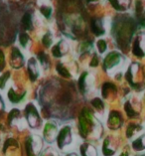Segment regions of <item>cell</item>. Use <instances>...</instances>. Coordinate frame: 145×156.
<instances>
[{
	"label": "cell",
	"mask_w": 145,
	"mask_h": 156,
	"mask_svg": "<svg viewBox=\"0 0 145 156\" xmlns=\"http://www.w3.org/2000/svg\"><path fill=\"white\" fill-rule=\"evenodd\" d=\"M28 74L30 80L32 82H35L39 77V69H38V64L35 59H30L28 62Z\"/></svg>",
	"instance_id": "2e32d148"
},
{
	"label": "cell",
	"mask_w": 145,
	"mask_h": 156,
	"mask_svg": "<svg viewBox=\"0 0 145 156\" xmlns=\"http://www.w3.org/2000/svg\"><path fill=\"white\" fill-rule=\"evenodd\" d=\"M61 46H62V42L58 43L52 49V54L54 57H56V58H60V57H62L64 54V52L62 51V49H61Z\"/></svg>",
	"instance_id": "cb8c5ba5"
},
{
	"label": "cell",
	"mask_w": 145,
	"mask_h": 156,
	"mask_svg": "<svg viewBox=\"0 0 145 156\" xmlns=\"http://www.w3.org/2000/svg\"><path fill=\"white\" fill-rule=\"evenodd\" d=\"M26 156H40L44 146V139L38 134H30L25 140Z\"/></svg>",
	"instance_id": "8992f818"
},
{
	"label": "cell",
	"mask_w": 145,
	"mask_h": 156,
	"mask_svg": "<svg viewBox=\"0 0 145 156\" xmlns=\"http://www.w3.org/2000/svg\"><path fill=\"white\" fill-rule=\"evenodd\" d=\"M79 132L83 139L90 143L98 141L102 137L104 126L91 108H83L82 109L79 116Z\"/></svg>",
	"instance_id": "7a4b0ae2"
},
{
	"label": "cell",
	"mask_w": 145,
	"mask_h": 156,
	"mask_svg": "<svg viewBox=\"0 0 145 156\" xmlns=\"http://www.w3.org/2000/svg\"><path fill=\"white\" fill-rule=\"evenodd\" d=\"M9 78H10L9 72H6L5 74L1 75V77H0V90H4L5 89L7 83H8Z\"/></svg>",
	"instance_id": "d4e9b609"
},
{
	"label": "cell",
	"mask_w": 145,
	"mask_h": 156,
	"mask_svg": "<svg viewBox=\"0 0 145 156\" xmlns=\"http://www.w3.org/2000/svg\"><path fill=\"white\" fill-rule=\"evenodd\" d=\"M131 148L135 152L145 151V133L140 134L138 137H136L131 143Z\"/></svg>",
	"instance_id": "e0dca14e"
},
{
	"label": "cell",
	"mask_w": 145,
	"mask_h": 156,
	"mask_svg": "<svg viewBox=\"0 0 145 156\" xmlns=\"http://www.w3.org/2000/svg\"><path fill=\"white\" fill-rule=\"evenodd\" d=\"M91 31L97 36H101L104 33V30L101 28V22L97 19H94L91 22Z\"/></svg>",
	"instance_id": "44dd1931"
},
{
	"label": "cell",
	"mask_w": 145,
	"mask_h": 156,
	"mask_svg": "<svg viewBox=\"0 0 145 156\" xmlns=\"http://www.w3.org/2000/svg\"><path fill=\"white\" fill-rule=\"evenodd\" d=\"M90 104L91 105H93V108H94V112L97 115H104V108H105V105H104V102L102 101L101 98H94L93 100H91L90 101Z\"/></svg>",
	"instance_id": "ac0fdd59"
},
{
	"label": "cell",
	"mask_w": 145,
	"mask_h": 156,
	"mask_svg": "<svg viewBox=\"0 0 145 156\" xmlns=\"http://www.w3.org/2000/svg\"><path fill=\"white\" fill-rule=\"evenodd\" d=\"M40 156H59V154L53 147H47L44 151H42Z\"/></svg>",
	"instance_id": "484cf974"
},
{
	"label": "cell",
	"mask_w": 145,
	"mask_h": 156,
	"mask_svg": "<svg viewBox=\"0 0 145 156\" xmlns=\"http://www.w3.org/2000/svg\"><path fill=\"white\" fill-rule=\"evenodd\" d=\"M38 100L44 110L48 112L49 116L55 119H69L72 116L68 109L72 102L74 104V90H60L52 83H48L43 87L42 90H40Z\"/></svg>",
	"instance_id": "6da1fadb"
},
{
	"label": "cell",
	"mask_w": 145,
	"mask_h": 156,
	"mask_svg": "<svg viewBox=\"0 0 145 156\" xmlns=\"http://www.w3.org/2000/svg\"><path fill=\"white\" fill-rule=\"evenodd\" d=\"M24 117L26 122L29 125V127L35 130H40L43 125V119H42L39 110L37 109L36 105L33 102H28L24 108Z\"/></svg>",
	"instance_id": "277c9868"
},
{
	"label": "cell",
	"mask_w": 145,
	"mask_h": 156,
	"mask_svg": "<svg viewBox=\"0 0 145 156\" xmlns=\"http://www.w3.org/2000/svg\"><path fill=\"white\" fill-rule=\"evenodd\" d=\"M80 156H98V151L93 143L83 142L79 147Z\"/></svg>",
	"instance_id": "5bb4252c"
},
{
	"label": "cell",
	"mask_w": 145,
	"mask_h": 156,
	"mask_svg": "<svg viewBox=\"0 0 145 156\" xmlns=\"http://www.w3.org/2000/svg\"><path fill=\"white\" fill-rule=\"evenodd\" d=\"M41 13L43 14L45 17L49 18L51 16L52 9L50 8V7H41Z\"/></svg>",
	"instance_id": "4dcf8cb0"
},
{
	"label": "cell",
	"mask_w": 145,
	"mask_h": 156,
	"mask_svg": "<svg viewBox=\"0 0 145 156\" xmlns=\"http://www.w3.org/2000/svg\"><path fill=\"white\" fill-rule=\"evenodd\" d=\"M3 154L4 156H19L20 155V149H19L18 142L13 138L8 139L5 142L4 148H3Z\"/></svg>",
	"instance_id": "7c38bea8"
},
{
	"label": "cell",
	"mask_w": 145,
	"mask_h": 156,
	"mask_svg": "<svg viewBox=\"0 0 145 156\" xmlns=\"http://www.w3.org/2000/svg\"><path fill=\"white\" fill-rule=\"evenodd\" d=\"M80 93L85 98H89V100H93L95 98V89H94V79L91 75L89 73H83L81 77L79 79L78 82Z\"/></svg>",
	"instance_id": "5b68a950"
},
{
	"label": "cell",
	"mask_w": 145,
	"mask_h": 156,
	"mask_svg": "<svg viewBox=\"0 0 145 156\" xmlns=\"http://www.w3.org/2000/svg\"><path fill=\"white\" fill-rule=\"evenodd\" d=\"M119 147V138L115 135H108L104 140L101 151L104 156H113Z\"/></svg>",
	"instance_id": "ba28073f"
},
{
	"label": "cell",
	"mask_w": 145,
	"mask_h": 156,
	"mask_svg": "<svg viewBox=\"0 0 145 156\" xmlns=\"http://www.w3.org/2000/svg\"><path fill=\"white\" fill-rule=\"evenodd\" d=\"M26 97V90H15L14 87L11 89L7 92V98H8L9 101L12 105H16L21 102Z\"/></svg>",
	"instance_id": "9a60e30c"
},
{
	"label": "cell",
	"mask_w": 145,
	"mask_h": 156,
	"mask_svg": "<svg viewBox=\"0 0 145 156\" xmlns=\"http://www.w3.org/2000/svg\"><path fill=\"white\" fill-rule=\"evenodd\" d=\"M22 24L24 26L25 29L27 30H30L32 27V20H31V16H30V14L26 13L24 16L22 18Z\"/></svg>",
	"instance_id": "603a6c76"
},
{
	"label": "cell",
	"mask_w": 145,
	"mask_h": 156,
	"mask_svg": "<svg viewBox=\"0 0 145 156\" xmlns=\"http://www.w3.org/2000/svg\"><path fill=\"white\" fill-rule=\"evenodd\" d=\"M97 65H98V58L97 55H94L93 60H91V62H90V67H97Z\"/></svg>",
	"instance_id": "d590c367"
},
{
	"label": "cell",
	"mask_w": 145,
	"mask_h": 156,
	"mask_svg": "<svg viewBox=\"0 0 145 156\" xmlns=\"http://www.w3.org/2000/svg\"><path fill=\"white\" fill-rule=\"evenodd\" d=\"M135 156H145V153H141V154H137Z\"/></svg>",
	"instance_id": "f35d334b"
},
{
	"label": "cell",
	"mask_w": 145,
	"mask_h": 156,
	"mask_svg": "<svg viewBox=\"0 0 145 156\" xmlns=\"http://www.w3.org/2000/svg\"><path fill=\"white\" fill-rule=\"evenodd\" d=\"M120 60H121V55H119L118 53H115V52L110 53L104 60V68L108 72H109V70H111V69L113 70L114 68L119 64Z\"/></svg>",
	"instance_id": "4fadbf2b"
},
{
	"label": "cell",
	"mask_w": 145,
	"mask_h": 156,
	"mask_svg": "<svg viewBox=\"0 0 145 156\" xmlns=\"http://www.w3.org/2000/svg\"><path fill=\"white\" fill-rule=\"evenodd\" d=\"M124 108L129 117H134L138 115L141 112V101L138 98L130 97L125 102Z\"/></svg>",
	"instance_id": "30bf717a"
},
{
	"label": "cell",
	"mask_w": 145,
	"mask_h": 156,
	"mask_svg": "<svg viewBox=\"0 0 145 156\" xmlns=\"http://www.w3.org/2000/svg\"><path fill=\"white\" fill-rule=\"evenodd\" d=\"M11 58H12V60H11V65H12L13 68L18 69V68H21L23 66V63H24L23 62V57L18 49H16V48L13 49Z\"/></svg>",
	"instance_id": "ffe728a7"
},
{
	"label": "cell",
	"mask_w": 145,
	"mask_h": 156,
	"mask_svg": "<svg viewBox=\"0 0 145 156\" xmlns=\"http://www.w3.org/2000/svg\"><path fill=\"white\" fill-rule=\"evenodd\" d=\"M4 110H5V104H4V101H3L2 97L0 96V116L4 112Z\"/></svg>",
	"instance_id": "836d02e7"
},
{
	"label": "cell",
	"mask_w": 145,
	"mask_h": 156,
	"mask_svg": "<svg viewBox=\"0 0 145 156\" xmlns=\"http://www.w3.org/2000/svg\"><path fill=\"white\" fill-rule=\"evenodd\" d=\"M4 54L0 51V72H1V70L4 68Z\"/></svg>",
	"instance_id": "e575fe53"
},
{
	"label": "cell",
	"mask_w": 145,
	"mask_h": 156,
	"mask_svg": "<svg viewBox=\"0 0 145 156\" xmlns=\"http://www.w3.org/2000/svg\"><path fill=\"white\" fill-rule=\"evenodd\" d=\"M87 1H94V0H87Z\"/></svg>",
	"instance_id": "ab89813d"
},
{
	"label": "cell",
	"mask_w": 145,
	"mask_h": 156,
	"mask_svg": "<svg viewBox=\"0 0 145 156\" xmlns=\"http://www.w3.org/2000/svg\"><path fill=\"white\" fill-rule=\"evenodd\" d=\"M66 156H80L78 153H76V152H69V153H67L66 154Z\"/></svg>",
	"instance_id": "74e56055"
},
{
	"label": "cell",
	"mask_w": 145,
	"mask_h": 156,
	"mask_svg": "<svg viewBox=\"0 0 145 156\" xmlns=\"http://www.w3.org/2000/svg\"><path fill=\"white\" fill-rule=\"evenodd\" d=\"M8 124L11 127L17 128L18 130H23L24 128H26V119L24 117V115H22L21 110L18 108H13L9 112L8 115Z\"/></svg>",
	"instance_id": "9c48e42d"
},
{
	"label": "cell",
	"mask_w": 145,
	"mask_h": 156,
	"mask_svg": "<svg viewBox=\"0 0 145 156\" xmlns=\"http://www.w3.org/2000/svg\"><path fill=\"white\" fill-rule=\"evenodd\" d=\"M142 129L143 127L138 123H136V122L129 123L126 129V137L128 139H132L134 136H136V134H138L139 132L142 131Z\"/></svg>",
	"instance_id": "d6986e66"
},
{
	"label": "cell",
	"mask_w": 145,
	"mask_h": 156,
	"mask_svg": "<svg viewBox=\"0 0 145 156\" xmlns=\"http://www.w3.org/2000/svg\"><path fill=\"white\" fill-rule=\"evenodd\" d=\"M59 130L60 129L58 127V123L55 120L49 119L43 127V139L49 144L54 143L56 141Z\"/></svg>",
	"instance_id": "52a82bcc"
},
{
	"label": "cell",
	"mask_w": 145,
	"mask_h": 156,
	"mask_svg": "<svg viewBox=\"0 0 145 156\" xmlns=\"http://www.w3.org/2000/svg\"><path fill=\"white\" fill-rule=\"evenodd\" d=\"M57 71H58V73L62 76V77L66 78V79H70L72 76H71V73L68 71L67 68L64 67V65L62 63H59L57 65Z\"/></svg>",
	"instance_id": "7402d4cb"
},
{
	"label": "cell",
	"mask_w": 145,
	"mask_h": 156,
	"mask_svg": "<svg viewBox=\"0 0 145 156\" xmlns=\"http://www.w3.org/2000/svg\"><path fill=\"white\" fill-rule=\"evenodd\" d=\"M123 119L120 112H116V110H111L109 112L108 119V126L111 130H117L122 126Z\"/></svg>",
	"instance_id": "8fae6325"
},
{
	"label": "cell",
	"mask_w": 145,
	"mask_h": 156,
	"mask_svg": "<svg viewBox=\"0 0 145 156\" xmlns=\"http://www.w3.org/2000/svg\"><path fill=\"white\" fill-rule=\"evenodd\" d=\"M56 143L59 150L67 152V153L72 152V149L75 144L74 129H72V125L65 124L64 126L60 128L56 138Z\"/></svg>",
	"instance_id": "3957f363"
},
{
	"label": "cell",
	"mask_w": 145,
	"mask_h": 156,
	"mask_svg": "<svg viewBox=\"0 0 145 156\" xmlns=\"http://www.w3.org/2000/svg\"><path fill=\"white\" fill-rule=\"evenodd\" d=\"M19 41H20V44L23 47H26L28 41H29V36L26 33H21L20 36H19Z\"/></svg>",
	"instance_id": "83f0119b"
},
{
	"label": "cell",
	"mask_w": 145,
	"mask_h": 156,
	"mask_svg": "<svg viewBox=\"0 0 145 156\" xmlns=\"http://www.w3.org/2000/svg\"><path fill=\"white\" fill-rule=\"evenodd\" d=\"M109 1H110V3H111V5H112L115 9H117V10H122V9H123L122 7H121L119 4H118V1H117V0H109Z\"/></svg>",
	"instance_id": "d6a6232c"
},
{
	"label": "cell",
	"mask_w": 145,
	"mask_h": 156,
	"mask_svg": "<svg viewBox=\"0 0 145 156\" xmlns=\"http://www.w3.org/2000/svg\"><path fill=\"white\" fill-rule=\"evenodd\" d=\"M97 49L98 51H100V53H104V51L106 50V48H108V45H106V42L104 40H100L97 41Z\"/></svg>",
	"instance_id": "f546056e"
},
{
	"label": "cell",
	"mask_w": 145,
	"mask_h": 156,
	"mask_svg": "<svg viewBox=\"0 0 145 156\" xmlns=\"http://www.w3.org/2000/svg\"><path fill=\"white\" fill-rule=\"evenodd\" d=\"M141 10H142V6H141V3H140V1H137L136 2V11H137V13L140 14Z\"/></svg>",
	"instance_id": "8d00e7d4"
},
{
	"label": "cell",
	"mask_w": 145,
	"mask_h": 156,
	"mask_svg": "<svg viewBox=\"0 0 145 156\" xmlns=\"http://www.w3.org/2000/svg\"><path fill=\"white\" fill-rule=\"evenodd\" d=\"M42 42H43L44 46L46 47H50L51 44H52V36L50 33H47L46 35L43 37V40H42Z\"/></svg>",
	"instance_id": "f1b7e54d"
},
{
	"label": "cell",
	"mask_w": 145,
	"mask_h": 156,
	"mask_svg": "<svg viewBox=\"0 0 145 156\" xmlns=\"http://www.w3.org/2000/svg\"><path fill=\"white\" fill-rule=\"evenodd\" d=\"M38 59H39L41 64L43 65L45 68H47L49 66V60L47 58V56H46L43 52H41V53H39V54H38Z\"/></svg>",
	"instance_id": "4316f807"
},
{
	"label": "cell",
	"mask_w": 145,
	"mask_h": 156,
	"mask_svg": "<svg viewBox=\"0 0 145 156\" xmlns=\"http://www.w3.org/2000/svg\"><path fill=\"white\" fill-rule=\"evenodd\" d=\"M130 155V147H129L128 145H125L122 150L120 151V154L118 156H129Z\"/></svg>",
	"instance_id": "1f68e13d"
}]
</instances>
